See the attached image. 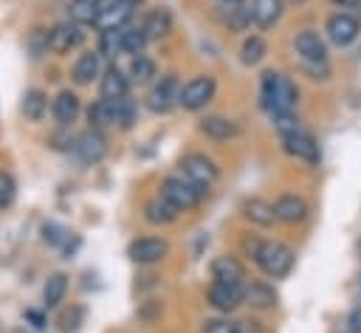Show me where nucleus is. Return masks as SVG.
Returning a JSON list of instances; mask_svg holds the SVG:
<instances>
[{
    "instance_id": "obj_1",
    "label": "nucleus",
    "mask_w": 361,
    "mask_h": 333,
    "mask_svg": "<svg viewBox=\"0 0 361 333\" xmlns=\"http://www.w3.org/2000/svg\"><path fill=\"white\" fill-rule=\"evenodd\" d=\"M259 96H262V107L271 113V119H276V116H293L296 102H299L296 85H293L288 76L274 73V71L262 73Z\"/></svg>"
},
{
    "instance_id": "obj_2",
    "label": "nucleus",
    "mask_w": 361,
    "mask_h": 333,
    "mask_svg": "<svg viewBox=\"0 0 361 333\" xmlns=\"http://www.w3.org/2000/svg\"><path fill=\"white\" fill-rule=\"evenodd\" d=\"M293 48L302 59V68L310 73V79H327V73H330L327 48H324V40L319 37V31H313V28L299 31L293 40Z\"/></svg>"
},
{
    "instance_id": "obj_3",
    "label": "nucleus",
    "mask_w": 361,
    "mask_h": 333,
    "mask_svg": "<svg viewBox=\"0 0 361 333\" xmlns=\"http://www.w3.org/2000/svg\"><path fill=\"white\" fill-rule=\"evenodd\" d=\"M254 262L259 265V271H262L265 277L282 279V277L290 274V268H293V262H296V254H293L290 246H285V243H279V240H262V246H259Z\"/></svg>"
},
{
    "instance_id": "obj_4",
    "label": "nucleus",
    "mask_w": 361,
    "mask_h": 333,
    "mask_svg": "<svg viewBox=\"0 0 361 333\" xmlns=\"http://www.w3.org/2000/svg\"><path fill=\"white\" fill-rule=\"evenodd\" d=\"M203 192L206 189L186 175H169L161 181V198H166L178 212H192L203 200Z\"/></svg>"
},
{
    "instance_id": "obj_5",
    "label": "nucleus",
    "mask_w": 361,
    "mask_h": 333,
    "mask_svg": "<svg viewBox=\"0 0 361 333\" xmlns=\"http://www.w3.org/2000/svg\"><path fill=\"white\" fill-rule=\"evenodd\" d=\"M214 76L209 73H200V76H192L189 82L180 85V96H178V104L183 110H203L212 99H214Z\"/></svg>"
},
{
    "instance_id": "obj_6",
    "label": "nucleus",
    "mask_w": 361,
    "mask_h": 333,
    "mask_svg": "<svg viewBox=\"0 0 361 333\" xmlns=\"http://www.w3.org/2000/svg\"><path fill=\"white\" fill-rule=\"evenodd\" d=\"M279 138H282V147H285V152H288L290 158H296V161H302V164H310V166H316V164L322 161L319 141H316L307 130L296 127V130H290L288 135H279Z\"/></svg>"
},
{
    "instance_id": "obj_7",
    "label": "nucleus",
    "mask_w": 361,
    "mask_h": 333,
    "mask_svg": "<svg viewBox=\"0 0 361 333\" xmlns=\"http://www.w3.org/2000/svg\"><path fill=\"white\" fill-rule=\"evenodd\" d=\"M206 299L214 310L220 313H231L245 302V285L243 282H212L206 291Z\"/></svg>"
},
{
    "instance_id": "obj_8",
    "label": "nucleus",
    "mask_w": 361,
    "mask_h": 333,
    "mask_svg": "<svg viewBox=\"0 0 361 333\" xmlns=\"http://www.w3.org/2000/svg\"><path fill=\"white\" fill-rule=\"evenodd\" d=\"M324 31H327V40H330L333 45L347 48V45H353V42L358 40V34H361V23H358L350 11H336V14L327 17Z\"/></svg>"
},
{
    "instance_id": "obj_9",
    "label": "nucleus",
    "mask_w": 361,
    "mask_h": 333,
    "mask_svg": "<svg viewBox=\"0 0 361 333\" xmlns=\"http://www.w3.org/2000/svg\"><path fill=\"white\" fill-rule=\"evenodd\" d=\"M180 175H186L189 181H195V183H200L206 189V186H212L217 181L220 169H217V164L209 155H203V152H186L180 158Z\"/></svg>"
},
{
    "instance_id": "obj_10",
    "label": "nucleus",
    "mask_w": 361,
    "mask_h": 333,
    "mask_svg": "<svg viewBox=\"0 0 361 333\" xmlns=\"http://www.w3.org/2000/svg\"><path fill=\"white\" fill-rule=\"evenodd\" d=\"M178 96H180V85H178V79H175L172 73H166V76H161V79L149 87V93H147V107H149L152 113H169V110L178 104Z\"/></svg>"
},
{
    "instance_id": "obj_11",
    "label": "nucleus",
    "mask_w": 361,
    "mask_h": 333,
    "mask_svg": "<svg viewBox=\"0 0 361 333\" xmlns=\"http://www.w3.org/2000/svg\"><path fill=\"white\" fill-rule=\"evenodd\" d=\"M169 254V246L166 240L161 237H138L127 246V257L135 262V265H155L161 262L164 257Z\"/></svg>"
},
{
    "instance_id": "obj_12",
    "label": "nucleus",
    "mask_w": 361,
    "mask_h": 333,
    "mask_svg": "<svg viewBox=\"0 0 361 333\" xmlns=\"http://www.w3.org/2000/svg\"><path fill=\"white\" fill-rule=\"evenodd\" d=\"M76 155H79V161L82 164H96V161H102V155L107 152V138L102 135V130H85L82 135H76L73 138V147H71Z\"/></svg>"
},
{
    "instance_id": "obj_13",
    "label": "nucleus",
    "mask_w": 361,
    "mask_h": 333,
    "mask_svg": "<svg viewBox=\"0 0 361 333\" xmlns=\"http://www.w3.org/2000/svg\"><path fill=\"white\" fill-rule=\"evenodd\" d=\"M79 42H82V28H79V23H73V20L54 25V31H51V37H48V48L56 51V54H68V51L79 48Z\"/></svg>"
},
{
    "instance_id": "obj_14",
    "label": "nucleus",
    "mask_w": 361,
    "mask_h": 333,
    "mask_svg": "<svg viewBox=\"0 0 361 333\" xmlns=\"http://www.w3.org/2000/svg\"><path fill=\"white\" fill-rule=\"evenodd\" d=\"M133 14V6L124 3V0H102V14H99V28L102 31H116V28H124L127 20Z\"/></svg>"
},
{
    "instance_id": "obj_15",
    "label": "nucleus",
    "mask_w": 361,
    "mask_h": 333,
    "mask_svg": "<svg viewBox=\"0 0 361 333\" xmlns=\"http://www.w3.org/2000/svg\"><path fill=\"white\" fill-rule=\"evenodd\" d=\"M274 212H276V220L279 223L296 226V223H302L307 217V203L299 195H279L274 200Z\"/></svg>"
},
{
    "instance_id": "obj_16",
    "label": "nucleus",
    "mask_w": 361,
    "mask_h": 333,
    "mask_svg": "<svg viewBox=\"0 0 361 333\" xmlns=\"http://www.w3.org/2000/svg\"><path fill=\"white\" fill-rule=\"evenodd\" d=\"M197 130H200L206 138H212V141H228V138H234V135L240 133L237 121H231V119H226V116H203V119L197 121Z\"/></svg>"
},
{
    "instance_id": "obj_17",
    "label": "nucleus",
    "mask_w": 361,
    "mask_h": 333,
    "mask_svg": "<svg viewBox=\"0 0 361 333\" xmlns=\"http://www.w3.org/2000/svg\"><path fill=\"white\" fill-rule=\"evenodd\" d=\"M99 90H102V99H110V102L124 99L127 90H130V76H127L121 68L110 65V68L102 73V85H99Z\"/></svg>"
},
{
    "instance_id": "obj_18",
    "label": "nucleus",
    "mask_w": 361,
    "mask_h": 333,
    "mask_svg": "<svg viewBox=\"0 0 361 333\" xmlns=\"http://www.w3.org/2000/svg\"><path fill=\"white\" fill-rule=\"evenodd\" d=\"M79 110H82V104H79V96H76L73 90H62V93H56V99L51 102V113H54V119H56L59 127L73 124L76 116H79Z\"/></svg>"
},
{
    "instance_id": "obj_19",
    "label": "nucleus",
    "mask_w": 361,
    "mask_h": 333,
    "mask_svg": "<svg viewBox=\"0 0 361 333\" xmlns=\"http://www.w3.org/2000/svg\"><path fill=\"white\" fill-rule=\"evenodd\" d=\"M102 73V54L99 48L96 51H82L73 62V79L76 85H90L96 76Z\"/></svg>"
},
{
    "instance_id": "obj_20",
    "label": "nucleus",
    "mask_w": 361,
    "mask_h": 333,
    "mask_svg": "<svg viewBox=\"0 0 361 333\" xmlns=\"http://www.w3.org/2000/svg\"><path fill=\"white\" fill-rule=\"evenodd\" d=\"M245 302L251 308H257V310H274L276 302H279V296H276L274 285H268L262 279H254V282L245 285Z\"/></svg>"
},
{
    "instance_id": "obj_21",
    "label": "nucleus",
    "mask_w": 361,
    "mask_h": 333,
    "mask_svg": "<svg viewBox=\"0 0 361 333\" xmlns=\"http://www.w3.org/2000/svg\"><path fill=\"white\" fill-rule=\"evenodd\" d=\"M282 0H251V20L257 28H274L282 17Z\"/></svg>"
},
{
    "instance_id": "obj_22",
    "label": "nucleus",
    "mask_w": 361,
    "mask_h": 333,
    "mask_svg": "<svg viewBox=\"0 0 361 333\" xmlns=\"http://www.w3.org/2000/svg\"><path fill=\"white\" fill-rule=\"evenodd\" d=\"M178 214H180V212H178L166 198H161V195L144 203V220L152 223V226H169Z\"/></svg>"
},
{
    "instance_id": "obj_23",
    "label": "nucleus",
    "mask_w": 361,
    "mask_h": 333,
    "mask_svg": "<svg viewBox=\"0 0 361 333\" xmlns=\"http://www.w3.org/2000/svg\"><path fill=\"white\" fill-rule=\"evenodd\" d=\"M212 277L217 282H243L245 277V268L237 257H228V254H220L212 260Z\"/></svg>"
},
{
    "instance_id": "obj_24",
    "label": "nucleus",
    "mask_w": 361,
    "mask_h": 333,
    "mask_svg": "<svg viewBox=\"0 0 361 333\" xmlns=\"http://www.w3.org/2000/svg\"><path fill=\"white\" fill-rule=\"evenodd\" d=\"M243 214H245V220H251L254 226H262V229L274 226V220H276L274 203H268V200H262V198H248V200L243 203Z\"/></svg>"
},
{
    "instance_id": "obj_25",
    "label": "nucleus",
    "mask_w": 361,
    "mask_h": 333,
    "mask_svg": "<svg viewBox=\"0 0 361 333\" xmlns=\"http://www.w3.org/2000/svg\"><path fill=\"white\" fill-rule=\"evenodd\" d=\"M20 110H23V116L28 119V121H42L45 119V113H48V96H45V90H39V87H31V90H25V96H23V102H20Z\"/></svg>"
},
{
    "instance_id": "obj_26",
    "label": "nucleus",
    "mask_w": 361,
    "mask_h": 333,
    "mask_svg": "<svg viewBox=\"0 0 361 333\" xmlns=\"http://www.w3.org/2000/svg\"><path fill=\"white\" fill-rule=\"evenodd\" d=\"M68 14L79 25H96L102 14V0H71Z\"/></svg>"
},
{
    "instance_id": "obj_27",
    "label": "nucleus",
    "mask_w": 361,
    "mask_h": 333,
    "mask_svg": "<svg viewBox=\"0 0 361 333\" xmlns=\"http://www.w3.org/2000/svg\"><path fill=\"white\" fill-rule=\"evenodd\" d=\"M141 25H144V31H147L149 40H161V37H166L172 31V14H169V8H152L144 17Z\"/></svg>"
},
{
    "instance_id": "obj_28",
    "label": "nucleus",
    "mask_w": 361,
    "mask_h": 333,
    "mask_svg": "<svg viewBox=\"0 0 361 333\" xmlns=\"http://www.w3.org/2000/svg\"><path fill=\"white\" fill-rule=\"evenodd\" d=\"M118 34H121V54H130V56L144 54V45L149 42L144 25H124L118 28Z\"/></svg>"
},
{
    "instance_id": "obj_29",
    "label": "nucleus",
    "mask_w": 361,
    "mask_h": 333,
    "mask_svg": "<svg viewBox=\"0 0 361 333\" xmlns=\"http://www.w3.org/2000/svg\"><path fill=\"white\" fill-rule=\"evenodd\" d=\"M87 121L93 130H104L110 124H116V102L110 99H99L87 107Z\"/></svg>"
},
{
    "instance_id": "obj_30",
    "label": "nucleus",
    "mask_w": 361,
    "mask_h": 333,
    "mask_svg": "<svg viewBox=\"0 0 361 333\" xmlns=\"http://www.w3.org/2000/svg\"><path fill=\"white\" fill-rule=\"evenodd\" d=\"M68 293V277L65 274H51L45 279V288H42V302L45 308H56Z\"/></svg>"
},
{
    "instance_id": "obj_31",
    "label": "nucleus",
    "mask_w": 361,
    "mask_h": 333,
    "mask_svg": "<svg viewBox=\"0 0 361 333\" xmlns=\"http://www.w3.org/2000/svg\"><path fill=\"white\" fill-rule=\"evenodd\" d=\"M127 76H130L135 85H147V82H152V79L158 76V68H155V62H152L147 54H138V56H133Z\"/></svg>"
},
{
    "instance_id": "obj_32",
    "label": "nucleus",
    "mask_w": 361,
    "mask_h": 333,
    "mask_svg": "<svg viewBox=\"0 0 361 333\" xmlns=\"http://www.w3.org/2000/svg\"><path fill=\"white\" fill-rule=\"evenodd\" d=\"M268 54V45H265V40L262 37H245V42H243V48H240V59H243V65H257L262 56Z\"/></svg>"
},
{
    "instance_id": "obj_33",
    "label": "nucleus",
    "mask_w": 361,
    "mask_h": 333,
    "mask_svg": "<svg viewBox=\"0 0 361 333\" xmlns=\"http://www.w3.org/2000/svg\"><path fill=\"white\" fill-rule=\"evenodd\" d=\"M135 119H138V107H135V102L133 99H116V124L121 127V130H130L133 124H135Z\"/></svg>"
},
{
    "instance_id": "obj_34",
    "label": "nucleus",
    "mask_w": 361,
    "mask_h": 333,
    "mask_svg": "<svg viewBox=\"0 0 361 333\" xmlns=\"http://www.w3.org/2000/svg\"><path fill=\"white\" fill-rule=\"evenodd\" d=\"M99 54L102 56H118L121 54V34H118V28L116 31H102V37H99Z\"/></svg>"
},
{
    "instance_id": "obj_35",
    "label": "nucleus",
    "mask_w": 361,
    "mask_h": 333,
    "mask_svg": "<svg viewBox=\"0 0 361 333\" xmlns=\"http://www.w3.org/2000/svg\"><path fill=\"white\" fill-rule=\"evenodd\" d=\"M200 333H237V322H231L228 316H214L203 322Z\"/></svg>"
},
{
    "instance_id": "obj_36",
    "label": "nucleus",
    "mask_w": 361,
    "mask_h": 333,
    "mask_svg": "<svg viewBox=\"0 0 361 333\" xmlns=\"http://www.w3.org/2000/svg\"><path fill=\"white\" fill-rule=\"evenodd\" d=\"M14 195H17L14 178H11L8 172H0V209H8L11 200H14Z\"/></svg>"
},
{
    "instance_id": "obj_37",
    "label": "nucleus",
    "mask_w": 361,
    "mask_h": 333,
    "mask_svg": "<svg viewBox=\"0 0 361 333\" xmlns=\"http://www.w3.org/2000/svg\"><path fill=\"white\" fill-rule=\"evenodd\" d=\"M79 322H82V308H73V310H68V313L62 316V330H65V333H73V330L79 327Z\"/></svg>"
},
{
    "instance_id": "obj_38",
    "label": "nucleus",
    "mask_w": 361,
    "mask_h": 333,
    "mask_svg": "<svg viewBox=\"0 0 361 333\" xmlns=\"http://www.w3.org/2000/svg\"><path fill=\"white\" fill-rule=\"evenodd\" d=\"M42 231H45V240H48V243H62V237L68 234V231H65L62 226H56V223H45Z\"/></svg>"
},
{
    "instance_id": "obj_39",
    "label": "nucleus",
    "mask_w": 361,
    "mask_h": 333,
    "mask_svg": "<svg viewBox=\"0 0 361 333\" xmlns=\"http://www.w3.org/2000/svg\"><path fill=\"white\" fill-rule=\"evenodd\" d=\"M237 333H265V330L257 319H243V322H237Z\"/></svg>"
},
{
    "instance_id": "obj_40",
    "label": "nucleus",
    "mask_w": 361,
    "mask_h": 333,
    "mask_svg": "<svg viewBox=\"0 0 361 333\" xmlns=\"http://www.w3.org/2000/svg\"><path fill=\"white\" fill-rule=\"evenodd\" d=\"M347 330L350 333H361V305L353 308V313L347 316Z\"/></svg>"
},
{
    "instance_id": "obj_41",
    "label": "nucleus",
    "mask_w": 361,
    "mask_h": 333,
    "mask_svg": "<svg viewBox=\"0 0 361 333\" xmlns=\"http://www.w3.org/2000/svg\"><path fill=\"white\" fill-rule=\"evenodd\" d=\"M259 246H262V240H259V237H245V240H243V251H245V254H248L251 260L257 257Z\"/></svg>"
},
{
    "instance_id": "obj_42",
    "label": "nucleus",
    "mask_w": 361,
    "mask_h": 333,
    "mask_svg": "<svg viewBox=\"0 0 361 333\" xmlns=\"http://www.w3.org/2000/svg\"><path fill=\"white\" fill-rule=\"evenodd\" d=\"M336 6H341V8H350V6H355V3H361V0H333Z\"/></svg>"
},
{
    "instance_id": "obj_43",
    "label": "nucleus",
    "mask_w": 361,
    "mask_h": 333,
    "mask_svg": "<svg viewBox=\"0 0 361 333\" xmlns=\"http://www.w3.org/2000/svg\"><path fill=\"white\" fill-rule=\"evenodd\" d=\"M243 0H223V6H240Z\"/></svg>"
},
{
    "instance_id": "obj_44",
    "label": "nucleus",
    "mask_w": 361,
    "mask_h": 333,
    "mask_svg": "<svg viewBox=\"0 0 361 333\" xmlns=\"http://www.w3.org/2000/svg\"><path fill=\"white\" fill-rule=\"evenodd\" d=\"M124 3H130V6H138V3H144V0H124Z\"/></svg>"
},
{
    "instance_id": "obj_45",
    "label": "nucleus",
    "mask_w": 361,
    "mask_h": 333,
    "mask_svg": "<svg viewBox=\"0 0 361 333\" xmlns=\"http://www.w3.org/2000/svg\"><path fill=\"white\" fill-rule=\"evenodd\" d=\"M358 251H361V243H358Z\"/></svg>"
}]
</instances>
